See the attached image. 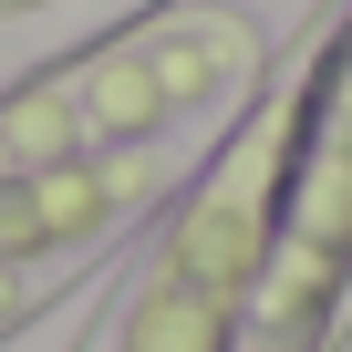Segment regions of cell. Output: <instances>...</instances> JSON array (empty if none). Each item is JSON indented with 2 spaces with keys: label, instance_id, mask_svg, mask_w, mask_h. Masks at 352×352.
I'll return each instance as SVG.
<instances>
[{
  "label": "cell",
  "instance_id": "7a4b0ae2",
  "mask_svg": "<svg viewBox=\"0 0 352 352\" xmlns=\"http://www.w3.org/2000/svg\"><path fill=\"white\" fill-rule=\"evenodd\" d=\"M290 94H300V145L280 176V228L239 352H331L352 321V11Z\"/></svg>",
  "mask_w": 352,
  "mask_h": 352
},
{
  "label": "cell",
  "instance_id": "6da1fadb",
  "mask_svg": "<svg viewBox=\"0 0 352 352\" xmlns=\"http://www.w3.org/2000/svg\"><path fill=\"white\" fill-rule=\"evenodd\" d=\"M290 145H300V94H280L228 155H208V176L166 218V239H155V259L124 300L114 352H239L259 270H270V228H280Z\"/></svg>",
  "mask_w": 352,
  "mask_h": 352
}]
</instances>
